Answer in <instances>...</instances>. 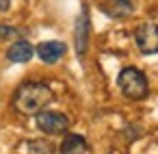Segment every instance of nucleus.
<instances>
[{"label": "nucleus", "mask_w": 158, "mask_h": 154, "mask_svg": "<svg viewBox=\"0 0 158 154\" xmlns=\"http://www.w3.org/2000/svg\"><path fill=\"white\" fill-rule=\"evenodd\" d=\"M61 154H89V145L80 135H65L63 143L59 145Z\"/></svg>", "instance_id": "1a4fd4ad"}, {"label": "nucleus", "mask_w": 158, "mask_h": 154, "mask_svg": "<svg viewBox=\"0 0 158 154\" xmlns=\"http://www.w3.org/2000/svg\"><path fill=\"white\" fill-rule=\"evenodd\" d=\"M11 7V0H0V11H9Z\"/></svg>", "instance_id": "f8f14e48"}, {"label": "nucleus", "mask_w": 158, "mask_h": 154, "mask_svg": "<svg viewBox=\"0 0 158 154\" xmlns=\"http://www.w3.org/2000/svg\"><path fill=\"white\" fill-rule=\"evenodd\" d=\"M65 44L63 41H44V44H39L37 46V54H39V59L44 61V63H48V65H52V63H56L63 54H65Z\"/></svg>", "instance_id": "423d86ee"}, {"label": "nucleus", "mask_w": 158, "mask_h": 154, "mask_svg": "<svg viewBox=\"0 0 158 154\" xmlns=\"http://www.w3.org/2000/svg\"><path fill=\"white\" fill-rule=\"evenodd\" d=\"M102 11L110 18H130L132 15V2L130 0H104L102 2Z\"/></svg>", "instance_id": "6e6552de"}, {"label": "nucleus", "mask_w": 158, "mask_h": 154, "mask_svg": "<svg viewBox=\"0 0 158 154\" xmlns=\"http://www.w3.org/2000/svg\"><path fill=\"white\" fill-rule=\"evenodd\" d=\"M24 148L28 154H52L54 152V145L50 141H44V139H31V141H26Z\"/></svg>", "instance_id": "9d476101"}, {"label": "nucleus", "mask_w": 158, "mask_h": 154, "mask_svg": "<svg viewBox=\"0 0 158 154\" xmlns=\"http://www.w3.org/2000/svg\"><path fill=\"white\" fill-rule=\"evenodd\" d=\"M37 128L46 135H65L69 128V119H67V115H63L59 111H39Z\"/></svg>", "instance_id": "7ed1b4c3"}, {"label": "nucleus", "mask_w": 158, "mask_h": 154, "mask_svg": "<svg viewBox=\"0 0 158 154\" xmlns=\"http://www.w3.org/2000/svg\"><path fill=\"white\" fill-rule=\"evenodd\" d=\"M117 85L121 89V93L128 98V100H143L147 98L149 93V85H147V78L141 70L136 67H123L117 76Z\"/></svg>", "instance_id": "f03ea898"}, {"label": "nucleus", "mask_w": 158, "mask_h": 154, "mask_svg": "<svg viewBox=\"0 0 158 154\" xmlns=\"http://www.w3.org/2000/svg\"><path fill=\"white\" fill-rule=\"evenodd\" d=\"M50 102H52V89L46 83H39V80L22 83L13 93V109L20 115H26V117L37 115Z\"/></svg>", "instance_id": "f257e3e1"}, {"label": "nucleus", "mask_w": 158, "mask_h": 154, "mask_svg": "<svg viewBox=\"0 0 158 154\" xmlns=\"http://www.w3.org/2000/svg\"><path fill=\"white\" fill-rule=\"evenodd\" d=\"M134 41L143 54H156L158 52V24H152V22L141 24L134 33Z\"/></svg>", "instance_id": "20e7f679"}, {"label": "nucleus", "mask_w": 158, "mask_h": 154, "mask_svg": "<svg viewBox=\"0 0 158 154\" xmlns=\"http://www.w3.org/2000/svg\"><path fill=\"white\" fill-rule=\"evenodd\" d=\"M33 54H35V48H33L26 39L13 41V44L9 46V50H7V59L13 61V63H28V61L33 59Z\"/></svg>", "instance_id": "0eeeda50"}, {"label": "nucleus", "mask_w": 158, "mask_h": 154, "mask_svg": "<svg viewBox=\"0 0 158 154\" xmlns=\"http://www.w3.org/2000/svg\"><path fill=\"white\" fill-rule=\"evenodd\" d=\"M9 37H20V31L7 24H0V39H9Z\"/></svg>", "instance_id": "9b49d317"}, {"label": "nucleus", "mask_w": 158, "mask_h": 154, "mask_svg": "<svg viewBox=\"0 0 158 154\" xmlns=\"http://www.w3.org/2000/svg\"><path fill=\"white\" fill-rule=\"evenodd\" d=\"M89 35H91L89 9H87V5H82V11H80V15H78V20H76V33H74V39H76V54H78V57H85V54H87Z\"/></svg>", "instance_id": "39448f33"}]
</instances>
